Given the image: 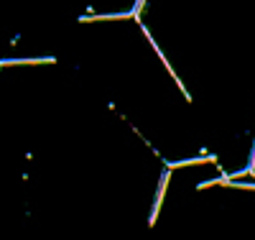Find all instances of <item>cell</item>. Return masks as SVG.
I'll return each mask as SVG.
<instances>
[{"label": "cell", "mask_w": 255, "mask_h": 240, "mask_svg": "<svg viewBox=\"0 0 255 240\" xmlns=\"http://www.w3.org/2000/svg\"><path fill=\"white\" fill-rule=\"evenodd\" d=\"M166 187H168V169L163 171V177H161V184H158V192H156V202H153V212L151 217H148V223H156V217H158V210H161V202H163V194H166Z\"/></svg>", "instance_id": "obj_1"}, {"label": "cell", "mask_w": 255, "mask_h": 240, "mask_svg": "<svg viewBox=\"0 0 255 240\" xmlns=\"http://www.w3.org/2000/svg\"><path fill=\"white\" fill-rule=\"evenodd\" d=\"M215 156H199V159H186V161H176V164H168L166 169H184V166H197V164H215Z\"/></svg>", "instance_id": "obj_2"}, {"label": "cell", "mask_w": 255, "mask_h": 240, "mask_svg": "<svg viewBox=\"0 0 255 240\" xmlns=\"http://www.w3.org/2000/svg\"><path fill=\"white\" fill-rule=\"evenodd\" d=\"M18 64H54V59H5L0 67H18Z\"/></svg>", "instance_id": "obj_3"}]
</instances>
